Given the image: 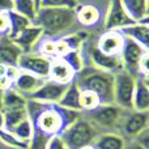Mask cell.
Instances as JSON below:
<instances>
[{
	"label": "cell",
	"instance_id": "cell-1",
	"mask_svg": "<svg viewBox=\"0 0 149 149\" xmlns=\"http://www.w3.org/2000/svg\"><path fill=\"white\" fill-rule=\"evenodd\" d=\"M28 118L33 126V136L29 149H46L47 141L54 136H60L67 127L81 116L80 111H73L58 103H45L28 100Z\"/></svg>",
	"mask_w": 149,
	"mask_h": 149
},
{
	"label": "cell",
	"instance_id": "cell-2",
	"mask_svg": "<svg viewBox=\"0 0 149 149\" xmlns=\"http://www.w3.org/2000/svg\"><path fill=\"white\" fill-rule=\"evenodd\" d=\"M34 25H38L43 36L58 39L59 37L72 33L77 24L74 9L68 8H38Z\"/></svg>",
	"mask_w": 149,
	"mask_h": 149
},
{
	"label": "cell",
	"instance_id": "cell-3",
	"mask_svg": "<svg viewBox=\"0 0 149 149\" xmlns=\"http://www.w3.org/2000/svg\"><path fill=\"white\" fill-rule=\"evenodd\" d=\"M74 84L80 90L92 92L102 105L114 103V74L101 71L93 65H84L74 76Z\"/></svg>",
	"mask_w": 149,
	"mask_h": 149
},
{
	"label": "cell",
	"instance_id": "cell-4",
	"mask_svg": "<svg viewBox=\"0 0 149 149\" xmlns=\"http://www.w3.org/2000/svg\"><path fill=\"white\" fill-rule=\"evenodd\" d=\"M100 134V130L93 126L85 116L81 115L70 127L64 130L60 137L65 143L68 149H80L90 145Z\"/></svg>",
	"mask_w": 149,
	"mask_h": 149
},
{
	"label": "cell",
	"instance_id": "cell-5",
	"mask_svg": "<svg viewBox=\"0 0 149 149\" xmlns=\"http://www.w3.org/2000/svg\"><path fill=\"white\" fill-rule=\"evenodd\" d=\"M123 113V109L116 106L115 103H107V105L101 103L93 110L81 113V115L85 116L100 131L105 130L106 132H116Z\"/></svg>",
	"mask_w": 149,
	"mask_h": 149
},
{
	"label": "cell",
	"instance_id": "cell-6",
	"mask_svg": "<svg viewBox=\"0 0 149 149\" xmlns=\"http://www.w3.org/2000/svg\"><path fill=\"white\" fill-rule=\"evenodd\" d=\"M147 128H149L148 111L124 110L119 123L118 134L126 140H132Z\"/></svg>",
	"mask_w": 149,
	"mask_h": 149
},
{
	"label": "cell",
	"instance_id": "cell-7",
	"mask_svg": "<svg viewBox=\"0 0 149 149\" xmlns=\"http://www.w3.org/2000/svg\"><path fill=\"white\" fill-rule=\"evenodd\" d=\"M135 80L136 77L124 70L114 74V103L123 110H132Z\"/></svg>",
	"mask_w": 149,
	"mask_h": 149
},
{
	"label": "cell",
	"instance_id": "cell-8",
	"mask_svg": "<svg viewBox=\"0 0 149 149\" xmlns=\"http://www.w3.org/2000/svg\"><path fill=\"white\" fill-rule=\"evenodd\" d=\"M149 54L148 49L143 47L141 45L136 43L135 41L124 37V45L120 52V60L123 70L130 74H132L134 77L139 76V68L141 64V60L144 59V56H147Z\"/></svg>",
	"mask_w": 149,
	"mask_h": 149
},
{
	"label": "cell",
	"instance_id": "cell-9",
	"mask_svg": "<svg viewBox=\"0 0 149 149\" xmlns=\"http://www.w3.org/2000/svg\"><path fill=\"white\" fill-rule=\"evenodd\" d=\"M50 64H51V59L41 56L36 52H22L21 56L18 58L17 68L20 71L47 80L49 79Z\"/></svg>",
	"mask_w": 149,
	"mask_h": 149
},
{
	"label": "cell",
	"instance_id": "cell-10",
	"mask_svg": "<svg viewBox=\"0 0 149 149\" xmlns=\"http://www.w3.org/2000/svg\"><path fill=\"white\" fill-rule=\"evenodd\" d=\"M70 84H60L52 80H45L26 100H33L45 103H58Z\"/></svg>",
	"mask_w": 149,
	"mask_h": 149
},
{
	"label": "cell",
	"instance_id": "cell-11",
	"mask_svg": "<svg viewBox=\"0 0 149 149\" xmlns=\"http://www.w3.org/2000/svg\"><path fill=\"white\" fill-rule=\"evenodd\" d=\"M135 24V21L127 15L119 0H111L107 13L105 16V29L106 30H120Z\"/></svg>",
	"mask_w": 149,
	"mask_h": 149
},
{
	"label": "cell",
	"instance_id": "cell-12",
	"mask_svg": "<svg viewBox=\"0 0 149 149\" xmlns=\"http://www.w3.org/2000/svg\"><path fill=\"white\" fill-rule=\"evenodd\" d=\"M89 59H90V65L98 68L101 71H105L109 73H118L119 71L123 70L122 65L120 56H114V55H107L103 54L102 51L97 49V47H90L89 50Z\"/></svg>",
	"mask_w": 149,
	"mask_h": 149
},
{
	"label": "cell",
	"instance_id": "cell-13",
	"mask_svg": "<svg viewBox=\"0 0 149 149\" xmlns=\"http://www.w3.org/2000/svg\"><path fill=\"white\" fill-rule=\"evenodd\" d=\"M89 34L84 30L72 31L70 34L62 36L56 39V58H62L63 55L71 51H81V47L86 42Z\"/></svg>",
	"mask_w": 149,
	"mask_h": 149
},
{
	"label": "cell",
	"instance_id": "cell-14",
	"mask_svg": "<svg viewBox=\"0 0 149 149\" xmlns=\"http://www.w3.org/2000/svg\"><path fill=\"white\" fill-rule=\"evenodd\" d=\"M124 45V37L119 30H106L100 36L97 41V47L100 51L107 55H120L122 49Z\"/></svg>",
	"mask_w": 149,
	"mask_h": 149
},
{
	"label": "cell",
	"instance_id": "cell-15",
	"mask_svg": "<svg viewBox=\"0 0 149 149\" xmlns=\"http://www.w3.org/2000/svg\"><path fill=\"white\" fill-rule=\"evenodd\" d=\"M43 31L38 25H29L28 28H25L16 38H13L12 41L17 45L21 49L22 52H30L33 50V47L36 46V43L42 38Z\"/></svg>",
	"mask_w": 149,
	"mask_h": 149
},
{
	"label": "cell",
	"instance_id": "cell-16",
	"mask_svg": "<svg viewBox=\"0 0 149 149\" xmlns=\"http://www.w3.org/2000/svg\"><path fill=\"white\" fill-rule=\"evenodd\" d=\"M74 71L62 58H55L51 60L49 71V80L60 82V84H71L74 80Z\"/></svg>",
	"mask_w": 149,
	"mask_h": 149
},
{
	"label": "cell",
	"instance_id": "cell-17",
	"mask_svg": "<svg viewBox=\"0 0 149 149\" xmlns=\"http://www.w3.org/2000/svg\"><path fill=\"white\" fill-rule=\"evenodd\" d=\"M43 81L45 80L41 79V77H37L31 73L20 71V73L17 74L15 81L12 82V86L10 88H13L16 92H18L25 98H28Z\"/></svg>",
	"mask_w": 149,
	"mask_h": 149
},
{
	"label": "cell",
	"instance_id": "cell-18",
	"mask_svg": "<svg viewBox=\"0 0 149 149\" xmlns=\"http://www.w3.org/2000/svg\"><path fill=\"white\" fill-rule=\"evenodd\" d=\"M132 110L148 111L149 110V85L148 79L137 76L135 80V90L132 98Z\"/></svg>",
	"mask_w": 149,
	"mask_h": 149
},
{
	"label": "cell",
	"instance_id": "cell-19",
	"mask_svg": "<svg viewBox=\"0 0 149 149\" xmlns=\"http://www.w3.org/2000/svg\"><path fill=\"white\" fill-rule=\"evenodd\" d=\"M76 12V21L79 25L84 26V28H92V26L97 25L100 22L101 17H102V12L97 5L93 4H82L77 5L74 9Z\"/></svg>",
	"mask_w": 149,
	"mask_h": 149
},
{
	"label": "cell",
	"instance_id": "cell-20",
	"mask_svg": "<svg viewBox=\"0 0 149 149\" xmlns=\"http://www.w3.org/2000/svg\"><path fill=\"white\" fill-rule=\"evenodd\" d=\"M21 49L8 36L0 37V64L17 65L18 58L21 56Z\"/></svg>",
	"mask_w": 149,
	"mask_h": 149
},
{
	"label": "cell",
	"instance_id": "cell-21",
	"mask_svg": "<svg viewBox=\"0 0 149 149\" xmlns=\"http://www.w3.org/2000/svg\"><path fill=\"white\" fill-rule=\"evenodd\" d=\"M123 37L135 41L136 43L141 45L143 47H149V25L148 22H135L130 26L120 29Z\"/></svg>",
	"mask_w": 149,
	"mask_h": 149
},
{
	"label": "cell",
	"instance_id": "cell-22",
	"mask_svg": "<svg viewBox=\"0 0 149 149\" xmlns=\"http://www.w3.org/2000/svg\"><path fill=\"white\" fill-rule=\"evenodd\" d=\"M135 22H148V0H119Z\"/></svg>",
	"mask_w": 149,
	"mask_h": 149
},
{
	"label": "cell",
	"instance_id": "cell-23",
	"mask_svg": "<svg viewBox=\"0 0 149 149\" xmlns=\"http://www.w3.org/2000/svg\"><path fill=\"white\" fill-rule=\"evenodd\" d=\"M127 140L118 132H101L92 145L95 149H124Z\"/></svg>",
	"mask_w": 149,
	"mask_h": 149
},
{
	"label": "cell",
	"instance_id": "cell-24",
	"mask_svg": "<svg viewBox=\"0 0 149 149\" xmlns=\"http://www.w3.org/2000/svg\"><path fill=\"white\" fill-rule=\"evenodd\" d=\"M26 103H28V100L22 94L16 92L13 88H8V89H5L3 92V95H1V110L3 111L22 110V109H26Z\"/></svg>",
	"mask_w": 149,
	"mask_h": 149
},
{
	"label": "cell",
	"instance_id": "cell-25",
	"mask_svg": "<svg viewBox=\"0 0 149 149\" xmlns=\"http://www.w3.org/2000/svg\"><path fill=\"white\" fill-rule=\"evenodd\" d=\"M58 105L62 106L68 110L73 111H80V89L74 81H72L68 85L67 90L64 92V94L62 95V98L59 100ZM81 113V111H80Z\"/></svg>",
	"mask_w": 149,
	"mask_h": 149
},
{
	"label": "cell",
	"instance_id": "cell-26",
	"mask_svg": "<svg viewBox=\"0 0 149 149\" xmlns=\"http://www.w3.org/2000/svg\"><path fill=\"white\" fill-rule=\"evenodd\" d=\"M30 52H36V54L51 60L55 59L56 58V39L42 36V38L37 42Z\"/></svg>",
	"mask_w": 149,
	"mask_h": 149
},
{
	"label": "cell",
	"instance_id": "cell-27",
	"mask_svg": "<svg viewBox=\"0 0 149 149\" xmlns=\"http://www.w3.org/2000/svg\"><path fill=\"white\" fill-rule=\"evenodd\" d=\"M8 17H9V31H8L7 36L9 37L10 39L16 38L24 29L28 28L29 25H31L30 20H28L26 17L16 13L15 10L8 12Z\"/></svg>",
	"mask_w": 149,
	"mask_h": 149
},
{
	"label": "cell",
	"instance_id": "cell-28",
	"mask_svg": "<svg viewBox=\"0 0 149 149\" xmlns=\"http://www.w3.org/2000/svg\"><path fill=\"white\" fill-rule=\"evenodd\" d=\"M16 13L26 17L28 20L34 22L38 12V7L36 5L34 0H13V9Z\"/></svg>",
	"mask_w": 149,
	"mask_h": 149
},
{
	"label": "cell",
	"instance_id": "cell-29",
	"mask_svg": "<svg viewBox=\"0 0 149 149\" xmlns=\"http://www.w3.org/2000/svg\"><path fill=\"white\" fill-rule=\"evenodd\" d=\"M7 131H9L12 135H15L17 139L26 141V143H30L31 136H33V126H31L29 118H26L25 120H22L17 126H15L10 130H7Z\"/></svg>",
	"mask_w": 149,
	"mask_h": 149
},
{
	"label": "cell",
	"instance_id": "cell-30",
	"mask_svg": "<svg viewBox=\"0 0 149 149\" xmlns=\"http://www.w3.org/2000/svg\"><path fill=\"white\" fill-rule=\"evenodd\" d=\"M4 113V128L10 130L15 126H17L18 123H21L22 120H25L28 118V113L26 109L22 110H8L3 111Z\"/></svg>",
	"mask_w": 149,
	"mask_h": 149
},
{
	"label": "cell",
	"instance_id": "cell-31",
	"mask_svg": "<svg viewBox=\"0 0 149 149\" xmlns=\"http://www.w3.org/2000/svg\"><path fill=\"white\" fill-rule=\"evenodd\" d=\"M98 105H101V101L94 93L88 90H80V111L85 113L95 109Z\"/></svg>",
	"mask_w": 149,
	"mask_h": 149
},
{
	"label": "cell",
	"instance_id": "cell-32",
	"mask_svg": "<svg viewBox=\"0 0 149 149\" xmlns=\"http://www.w3.org/2000/svg\"><path fill=\"white\" fill-rule=\"evenodd\" d=\"M0 141L3 144L8 145L10 148H15V149H29V145H30V143H26V141L17 139L15 135H12L5 128L0 130Z\"/></svg>",
	"mask_w": 149,
	"mask_h": 149
},
{
	"label": "cell",
	"instance_id": "cell-33",
	"mask_svg": "<svg viewBox=\"0 0 149 149\" xmlns=\"http://www.w3.org/2000/svg\"><path fill=\"white\" fill-rule=\"evenodd\" d=\"M62 59L72 68L74 71V73H79L80 71L82 70V67L85 65L81 51H71V52H68V54L63 55Z\"/></svg>",
	"mask_w": 149,
	"mask_h": 149
},
{
	"label": "cell",
	"instance_id": "cell-34",
	"mask_svg": "<svg viewBox=\"0 0 149 149\" xmlns=\"http://www.w3.org/2000/svg\"><path fill=\"white\" fill-rule=\"evenodd\" d=\"M79 1L77 0H41L39 8H68L76 9Z\"/></svg>",
	"mask_w": 149,
	"mask_h": 149
},
{
	"label": "cell",
	"instance_id": "cell-35",
	"mask_svg": "<svg viewBox=\"0 0 149 149\" xmlns=\"http://www.w3.org/2000/svg\"><path fill=\"white\" fill-rule=\"evenodd\" d=\"M46 149H68V147L60 136H54L47 141Z\"/></svg>",
	"mask_w": 149,
	"mask_h": 149
},
{
	"label": "cell",
	"instance_id": "cell-36",
	"mask_svg": "<svg viewBox=\"0 0 149 149\" xmlns=\"http://www.w3.org/2000/svg\"><path fill=\"white\" fill-rule=\"evenodd\" d=\"M9 31V17L8 13L0 12V37L7 36Z\"/></svg>",
	"mask_w": 149,
	"mask_h": 149
},
{
	"label": "cell",
	"instance_id": "cell-37",
	"mask_svg": "<svg viewBox=\"0 0 149 149\" xmlns=\"http://www.w3.org/2000/svg\"><path fill=\"white\" fill-rule=\"evenodd\" d=\"M132 140H135V141H137L140 145H143L144 148H147L149 149V128L147 130H144V131L141 132L140 135H137L135 139H132Z\"/></svg>",
	"mask_w": 149,
	"mask_h": 149
},
{
	"label": "cell",
	"instance_id": "cell-38",
	"mask_svg": "<svg viewBox=\"0 0 149 149\" xmlns=\"http://www.w3.org/2000/svg\"><path fill=\"white\" fill-rule=\"evenodd\" d=\"M13 9V0H0V12H10Z\"/></svg>",
	"mask_w": 149,
	"mask_h": 149
},
{
	"label": "cell",
	"instance_id": "cell-39",
	"mask_svg": "<svg viewBox=\"0 0 149 149\" xmlns=\"http://www.w3.org/2000/svg\"><path fill=\"white\" fill-rule=\"evenodd\" d=\"M124 149H147V148H144L143 145H140L139 143L135 141V140H128Z\"/></svg>",
	"mask_w": 149,
	"mask_h": 149
},
{
	"label": "cell",
	"instance_id": "cell-40",
	"mask_svg": "<svg viewBox=\"0 0 149 149\" xmlns=\"http://www.w3.org/2000/svg\"><path fill=\"white\" fill-rule=\"evenodd\" d=\"M4 128V113L3 110H0V130Z\"/></svg>",
	"mask_w": 149,
	"mask_h": 149
},
{
	"label": "cell",
	"instance_id": "cell-41",
	"mask_svg": "<svg viewBox=\"0 0 149 149\" xmlns=\"http://www.w3.org/2000/svg\"><path fill=\"white\" fill-rule=\"evenodd\" d=\"M80 149H95V148L93 147L92 144H90V145H86V147H82V148H80Z\"/></svg>",
	"mask_w": 149,
	"mask_h": 149
},
{
	"label": "cell",
	"instance_id": "cell-42",
	"mask_svg": "<svg viewBox=\"0 0 149 149\" xmlns=\"http://www.w3.org/2000/svg\"><path fill=\"white\" fill-rule=\"evenodd\" d=\"M34 3H36V5L39 8V4H41V0H34Z\"/></svg>",
	"mask_w": 149,
	"mask_h": 149
},
{
	"label": "cell",
	"instance_id": "cell-43",
	"mask_svg": "<svg viewBox=\"0 0 149 149\" xmlns=\"http://www.w3.org/2000/svg\"><path fill=\"white\" fill-rule=\"evenodd\" d=\"M1 95H3V92L0 90V110H1Z\"/></svg>",
	"mask_w": 149,
	"mask_h": 149
}]
</instances>
